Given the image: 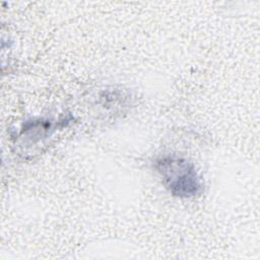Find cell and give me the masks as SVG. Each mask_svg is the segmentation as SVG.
Masks as SVG:
<instances>
[{
	"instance_id": "obj_1",
	"label": "cell",
	"mask_w": 260,
	"mask_h": 260,
	"mask_svg": "<svg viewBox=\"0 0 260 260\" xmlns=\"http://www.w3.org/2000/svg\"><path fill=\"white\" fill-rule=\"evenodd\" d=\"M155 169L162 178L164 185L174 195L192 197L201 192L202 185L194 166L178 156H162L155 161Z\"/></svg>"
}]
</instances>
